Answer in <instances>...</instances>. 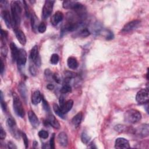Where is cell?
I'll list each match as a JSON object with an SVG mask.
<instances>
[{"mask_svg":"<svg viewBox=\"0 0 149 149\" xmlns=\"http://www.w3.org/2000/svg\"><path fill=\"white\" fill-rule=\"evenodd\" d=\"M10 9L12 24L17 26L20 24L21 21V15L22 12L21 2L19 1H12L10 3Z\"/></svg>","mask_w":149,"mask_h":149,"instance_id":"1","label":"cell"},{"mask_svg":"<svg viewBox=\"0 0 149 149\" xmlns=\"http://www.w3.org/2000/svg\"><path fill=\"white\" fill-rule=\"evenodd\" d=\"M141 118V113L134 109H130L126 111L124 115V119L125 122L131 123L134 124L140 121Z\"/></svg>","mask_w":149,"mask_h":149,"instance_id":"2","label":"cell"},{"mask_svg":"<svg viewBox=\"0 0 149 149\" xmlns=\"http://www.w3.org/2000/svg\"><path fill=\"white\" fill-rule=\"evenodd\" d=\"M13 96V107L16 114L20 117L23 118L24 116V109L23 107L22 101L19 98L18 95L13 93L12 94Z\"/></svg>","mask_w":149,"mask_h":149,"instance_id":"3","label":"cell"},{"mask_svg":"<svg viewBox=\"0 0 149 149\" xmlns=\"http://www.w3.org/2000/svg\"><path fill=\"white\" fill-rule=\"evenodd\" d=\"M7 127L12 135L16 139H19L21 136V132L17 127L15 120L12 118H8L6 120Z\"/></svg>","mask_w":149,"mask_h":149,"instance_id":"4","label":"cell"},{"mask_svg":"<svg viewBox=\"0 0 149 149\" xmlns=\"http://www.w3.org/2000/svg\"><path fill=\"white\" fill-rule=\"evenodd\" d=\"M148 90L147 88H143L139 91L136 96V100L139 104H144L148 102Z\"/></svg>","mask_w":149,"mask_h":149,"instance_id":"5","label":"cell"},{"mask_svg":"<svg viewBox=\"0 0 149 149\" xmlns=\"http://www.w3.org/2000/svg\"><path fill=\"white\" fill-rule=\"evenodd\" d=\"M54 1H45L42 7V17L43 19H47L51 14L54 7Z\"/></svg>","mask_w":149,"mask_h":149,"instance_id":"6","label":"cell"},{"mask_svg":"<svg viewBox=\"0 0 149 149\" xmlns=\"http://www.w3.org/2000/svg\"><path fill=\"white\" fill-rule=\"evenodd\" d=\"M141 21L139 20H133L124 25L121 31L122 33H129L136 29L140 24Z\"/></svg>","mask_w":149,"mask_h":149,"instance_id":"7","label":"cell"},{"mask_svg":"<svg viewBox=\"0 0 149 149\" xmlns=\"http://www.w3.org/2000/svg\"><path fill=\"white\" fill-rule=\"evenodd\" d=\"M30 58L36 66H40L41 61L38 54V49L37 45H34L33 47L30 51Z\"/></svg>","mask_w":149,"mask_h":149,"instance_id":"8","label":"cell"},{"mask_svg":"<svg viewBox=\"0 0 149 149\" xmlns=\"http://www.w3.org/2000/svg\"><path fill=\"white\" fill-rule=\"evenodd\" d=\"M27 61V53L23 49H19V54L16 59V62L19 66H23L25 65Z\"/></svg>","mask_w":149,"mask_h":149,"instance_id":"9","label":"cell"},{"mask_svg":"<svg viewBox=\"0 0 149 149\" xmlns=\"http://www.w3.org/2000/svg\"><path fill=\"white\" fill-rule=\"evenodd\" d=\"M115 147L116 148L121 149V148H130V144L129 141L123 137L117 138L115 142Z\"/></svg>","mask_w":149,"mask_h":149,"instance_id":"10","label":"cell"},{"mask_svg":"<svg viewBox=\"0 0 149 149\" xmlns=\"http://www.w3.org/2000/svg\"><path fill=\"white\" fill-rule=\"evenodd\" d=\"M45 122L48 125L51 126L52 127H53L54 128H55L56 129H59L60 128L61 126H60L59 122L56 119V118L50 113H48V115L47 116V120H45Z\"/></svg>","mask_w":149,"mask_h":149,"instance_id":"11","label":"cell"},{"mask_svg":"<svg viewBox=\"0 0 149 149\" xmlns=\"http://www.w3.org/2000/svg\"><path fill=\"white\" fill-rule=\"evenodd\" d=\"M1 16L5 23L6 26L8 28H11L12 26V16L10 15L9 12L8 10H3L1 12Z\"/></svg>","mask_w":149,"mask_h":149,"instance_id":"12","label":"cell"},{"mask_svg":"<svg viewBox=\"0 0 149 149\" xmlns=\"http://www.w3.org/2000/svg\"><path fill=\"white\" fill-rule=\"evenodd\" d=\"M28 118L31 126L34 128L38 127L39 125V120L37 115L32 110H30L28 112Z\"/></svg>","mask_w":149,"mask_h":149,"instance_id":"13","label":"cell"},{"mask_svg":"<svg viewBox=\"0 0 149 149\" xmlns=\"http://www.w3.org/2000/svg\"><path fill=\"white\" fill-rule=\"evenodd\" d=\"M137 132V134L141 137H147L149 134V127L148 124H143L137 128V129L134 130Z\"/></svg>","mask_w":149,"mask_h":149,"instance_id":"14","label":"cell"},{"mask_svg":"<svg viewBox=\"0 0 149 149\" xmlns=\"http://www.w3.org/2000/svg\"><path fill=\"white\" fill-rule=\"evenodd\" d=\"M63 19V14L61 11L56 12L51 19V22L54 26H56Z\"/></svg>","mask_w":149,"mask_h":149,"instance_id":"15","label":"cell"},{"mask_svg":"<svg viewBox=\"0 0 149 149\" xmlns=\"http://www.w3.org/2000/svg\"><path fill=\"white\" fill-rule=\"evenodd\" d=\"M15 33L16 38L19 41L20 44L23 45H25L26 43V37L24 33L21 30L18 29H15Z\"/></svg>","mask_w":149,"mask_h":149,"instance_id":"16","label":"cell"},{"mask_svg":"<svg viewBox=\"0 0 149 149\" xmlns=\"http://www.w3.org/2000/svg\"><path fill=\"white\" fill-rule=\"evenodd\" d=\"M57 140L60 146L62 147H66L68 143V136L66 133L63 132H60L58 135Z\"/></svg>","mask_w":149,"mask_h":149,"instance_id":"17","label":"cell"},{"mask_svg":"<svg viewBox=\"0 0 149 149\" xmlns=\"http://www.w3.org/2000/svg\"><path fill=\"white\" fill-rule=\"evenodd\" d=\"M42 99V97L39 90H36L32 93L31 101V103L33 105L38 104L41 102Z\"/></svg>","mask_w":149,"mask_h":149,"instance_id":"18","label":"cell"},{"mask_svg":"<svg viewBox=\"0 0 149 149\" xmlns=\"http://www.w3.org/2000/svg\"><path fill=\"white\" fill-rule=\"evenodd\" d=\"M18 91L22 98L24 101H26L27 98V89L25 84L23 82H21L18 85Z\"/></svg>","mask_w":149,"mask_h":149,"instance_id":"19","label":"cell"},{"mask_svg":"<svg viewBox=\"0 0 149 149\" xmlns=\"http://www.w3.org/2000/svg\"><path fill=\"white\" fill-rule=\"evenodd\" d=\"M73 105V101L72 100H69L64 102V104L60 107L62 112L65 115L71 110Z\"/></svg>","mask_w":149,"mask_h":149,"instance_id":"20","label":"cell"},{"mask_svg":"<svg viewBox=\"0 0 149 149\" xmlns=\"http://www.w3.org/2000/svg\"><path fill=\"white\" fill-rule=\"evenodd\" d=\"M68 66L71 69H75L78 67L79 63L76 58L73 56H70L67 60Z\"/></svg>","mask_w":149,"mask_h":149,"instance_id":"21","label":"cell"},{"mask_svg":"<svg viewBox=\"0 0 149 149\" xmlns=\"http://www.w3.org/2000/svg\"><path fill=\"white\" fill-rule=\"evenodd\" d=\"M10 49L11 51V55H12V58L13 61H16L18 54H19V49L17 48V46L14 42H11L10 44Z\"/></svg>","mask_w":149,"mask_h":149,"instance_id":"22","label":"cell"},{"mask_svg":"<svg viewBox=\"0 0 149 149\" xmlns=\"http://www.w3.org/2000/svg\"><path fill=\"white\" fill-rule=\"evenodd\" d=\"M30 20H31V27L33 31H35V30L37 29L38 28V26L39 25L38 24V17L36 16V15L34 13H30Z\"/></svg>","mask_w":149,"mask_h":149,"instance_id":"23","label":"cell"},{"mask_svg":"<svg viewBox=\"0 0 149 149\" xmlns=\"http://www.w3.org/2000/svg\"><path fill=\"white\" fill-rule=\"evenodd\" d=\"M83 118V113L81 112H80L76 114L73 118L72 119V123L75 126H78L80 124Z\"/></svg>","mask_w":149,"mask_h":149,"instance_id":"24","label":"cell"},{"mask_svg":"<svg viewBox=\"0 0 149 149\" xmlns=\"http://www.w3.org/2000/svg\"><path fill=\"white\" fill-rule=\"evenodd\" d=\"M76 3V1H65L63 2L62 5L63 8L65 9H73V7L74 6L75 4Z\"/></svg>","mask_w":149,"mask_h":149,"instance_id":"25","label":"cell"},{"mask_svg":"<svg viewBox=\"0 0 149 149\" xmlns=\"http://www.w3.org/2000/svg\"><path fill=\"white\" fill-rule=\"evenodd\" d=\"M52 107H53L54 111L58 116H59L60 118H61L62 119H65L64 114L62 112V111H61L59 106H58L56 104H54L52 105Z\"/></svg>","mask_w":149,"mask_h":149,"instance_id":"26","label":"cell"},{"mask_svg":"<svg viewBox=\"0 0 149 149\" xmlns=\"http://www.w3.org/2000/svg\"><path fill=\"white\" fill-rule=\"evenodd\" d=\"M72 91V87L69 84H64L60 90V92L62 94H66Z\"/></svg>","mask_w":149,"mask_h":149,"instance_id":"27","label":"cell"},{"mask_svg":"<svg viewBox=\"0 0 149 149\" xmlns=\"http://www.w3.org/2000/svg\"><path fill=\"white\" fill-rule=\"evenodd\" d=\"M90 139H91L90 137L88 135V134L86 132H83L82 133L81 136V140L84 144H87L89 143Z\"/></svg>","mask_w":149,"mask_h":149,"instance_id":"28","label":"cell"},{"mask_svg":"<svg viewBox=\"0 0 149 149\" xmlns=\"http://www.w3.org/2000/svg\"><path fill=\"white\" fill-rule=\"evenodd\" d=\"M59 60V55L56 54H53L50 58V62L52 65H56Z\"/></svg>","mask_w":149,"mask_h":149,"instance_id":"29","label":"cell"},{"mask_svg":"<svg viewBox=\"0 0 149 149\" xmlns=\"http://www.w3.org/2000/svg\"><path fill=\"white\" fill-rule=\"evenodd\" d=\"M90 31L85 28V29H83L82 30H81L79 33H78V36H80V37H86L87 36H88L90 35Z\"/></svg>","mask_w":149,"mask_h":149,"instance_id":"30","label":"cell"},{"mask_svg":"<svg viewBox=\"0 0 149 149\" xmlns=\"http://www.w3.org/2000/svg\"><path fill=\"white\" fill-rule=\"evenodd\" d=\"M38 135L40 138L43 139H46L48 137L49 134L47 131H46L45 130H41L38 132Z\"/></svg>","mask_w":149,"mask_h":149,"instance_id":"31","label":"cell"},{"mask_svg":"<svg viewBox=\"0 0 149 149\" xmlns=\"http://www.w3.org/2000/svg\"><path fill=\"white\" fill-rule=\"evenodd\" d=\"M42 107L47 112V113H50V107L48 103V102L44 98H42Z\"/></svg>","mask_w":149,"mask_h":149,"instance_id":"32","label":"cell"},{"mask_svg":"<svg viewBox=\"0 0 149 149\" xmlns=\"http://www.w3.org/2000/svg\"><path fill=\"white\" fill-rule=\"evenodd\" d=\"M47 27H46V25L44 22L40 23L38 26L37 28V31L40 33H43L46 31Z\"/></svg>","mask_w":149,"mask_h":149,"instance_id":"33","label":"cell"},{"mask_svg":"<svg viewBox=\"0 0 149 149\" xmlns=\"http://www.w3.org/2000/svg\"><path fill=\"white\" fill-rule=\"evenodd\" d=\"M1 106L2 111L3 112H6V104L5 102L3 101V96L2 92L1 91Z\"/></svg>","mask_w":149,"mask_h":149,"instance_id":"34","label":"cell"},{"mask_svg":"<svg viewBox=\"0 0 149 149\" xmlns=\"http://www.w3.org/2000/svg\"><path fill=\"white\" fill-rule=\"evenodd\" d=\"M115 129L116 131H117L118 132H123L127 130V129H126V126L124 125H116L115 127Z\"/></svg>","mask_w":149,"mask_h":149,"instance_id":"35","label":"cell"},{"mask_svg":"<svg viewBox=\"0 0 149 149\" xmlns=\"http://www.w3.org/2000/svg\"><path fill=\"white\" fill-rule=\"evenodd\" d=\"M21 136L23 138L25 147L27 148L29 146V140H28V138H27L26 134L24 132H21Z\"/></svg>","mask_w":149,"mask_h":149,"instance_id":"36","label":"cell"},{"mask_svg":"<svg viewBox=\"0 0 149 149\" xmlns=\"http://www.w3.org/2000/svg\"><path fill=\"white\" fill-rule=\"evenodd\" d=\"M49 147L55 148V134L53 133L49 140Z\"/></svg>","mask_w":149,"mask_h":149,"instance_id":"37","label":"cell"},{"mask_svg":"<svg viewBox=\"0 0 149 149\" xmlns=\"http://www.w3.org/2000/svg\"><path fill=\"white\" fill-rule=\"evenodd\" d=\"M29 71L30 72V73L31 74L32 76H36L37 74V70L36 67L33 65H30L29 66Z\"/></svg>","mask_w":149,"mask_h":149,"instance_id":"38","label":"cell"},{"mask_svg":"<svg viewBox=\"0 0 149 149\" xmlns=\"http://www.w3.org/2000/svg\"><path fill=\"white\" fill-rule=\"evenodd\" d=\"M52 78L54 79V80L57 83H60L61 81V77L59 76V74H58L57 73H55L53 74Z\"/></svg>","mask_w":149,"mask_h":149,"instance_id":"39","label":"cell"},{"mask_svg":"<svg viewBox=\"0 0 149 149\" xmlns=\"http://www.w3.org/2000/svg\"><path fill=\"white\" fill-rule=\"evenodd\" d=\"M1 130L0 131V139L1 140H3V139H5L6 134L5 131L3 130V129L2 128V126H1V130Z\"/></svg>","mask_w":149,"mask_h":149,"instance_id":"40","label":"cell"},{"mask_svg":"<svg viewBox=\"0 0 149 149\" xmlns=\"http://www.w3.org/2000/svg\"><path fill=\"white\" fill-rule=\"evenodd\" d=\"M8 147L9 148H17L16 145L12 141H9L8 143Z\"/></svg>","mask_w":149,"mask_h":149,"instance_id":"41","label":"cell"},{"mask_svg":"<svg viewBox=\"0 0 149 149\" xmlns=\"http://www.w3.org/2000/svg\"><path fill=\"white\" fill-rule=\"evenodd\" d=\"M65 99H64V97L63 96H61L60 97V98H59V107H61V105H62L64 102H65Z\"/></svg>","mask_w":149,"mask_h":149,"instance_id":"42","label":"cell"},{"mask_svg":"<svg viewBox=\"0 0 149 149\" xmlns=\"http://www.w3.org/2000/svg\"><path fill=\"white\" fill-rule=\"evenodd\" d=\"M4 70V63L3 62V61H1V73L2 74Z\"/></svg>","mask_w":149,"mask_h":149,"instance_id":"43","label":"cell"},{"mask_svg":"<svg viewBox=\"0 0 149 149\" xmlns=\"http://www.w3.org/2000/svg\"><path fill=\"white\" fill-rule=\"evenodd\" d=\"M47 87L48 90H52L54 89V86L52 84H48L47 86Z\"/></svg>","mask_w":149,"mask_h":149,"instance_id":"44","label":"cell"}]
</instances>
